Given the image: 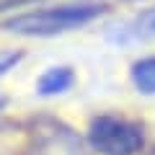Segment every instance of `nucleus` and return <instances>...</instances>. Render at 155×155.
<instances>
[{
  "label": "nucleus",
  "mask_w": 155,
  "mask_h": 155,
  "mask_svg": "<svg viewBox=\"0 0 155 155\" xmlns=\"http://www.w3.org/2000/svg\"><path fill=\"white\" fill-rule=\"evenodd\" d=\"M104 13H106V5L98 0H78V3H65V5H52L44 11L13 16L0 23V28L11 34H21V36L44 39V36H57L62 31L80 28L85 23L96 21L98 16H104Z\"/></svg>",
  "instance_id": "1"
},
{
  "label": "nucleus",
  "mask_w": 155,
  "mask_h": 155,
  "mask_svg": "<svg viewBox=\"0 0 155 155\" xmlns=\"http://www.w3.org/2000/svg\"><path fill=\"white\" fill-rule=\"evenodd\" d=\"M85 142L98 155H140L147 145V137L145 129L132 119L101 114L91 122Z\"/></svg>",
  "instance_id": "2"
},
{
  "label": "nucleus",
  "mask_w": 155,
  "mask_h": 155,
  "mask_svg": "<svg viewBox=\"0 0 155 155\" xmlns=\"http://www.w3.org/2000/svg\"><path fill=\"white\" fill-rule=\"evenodd\" d=\"M72 83H75V70L72 67H49L47 72H41L36 80V93L39 96H60L65 93V91L72 88Z\"/></svg>",
  "instance_id": "3"
},
{
  "label": "nucleus",
  "mask_w": 155,
  "mask_h": 155,
  "mask_svg": "<svg viewBox=\"0 0 155 155\" xmlns=\"http://www.w3.org/2000/svg\"><path fill=\"white\" fill-rule=\"evenodd\" d=\"M132 83L142 93H155V57L140 60L132 65Z\"/></svg>",
  "instance_id": "4"
},
{
  "label": "nucleus",
  "mask_w": 155,
  "mask_h": 155,
  "mask_svg": "<svg viewBox=\"0 0 155 155\" xmlns=\"http://www.w3.org/2000/svg\"><path fill=\"white\" fill-rule=\"evenodd\" d=\"M129 31L137 34V36H150V34H155V8L147 11V13H142L140 21L129 26Z\"/></svg>",
  "instance_id": "5"
},
{
  "label": "nucleus",
  "mask_w": 155,
  "mask_h": 155,
  "mask_svg": "<svg viewBox=\"0 0 155 155\" xmlns=\"http://www.w3.org/2000/svg\"><path fill=\"white\" fill-rule=\"evenodd\" d=\"M21 62V52H11V54H0V75L13 70V65Z\"/></svg>",
  "instance_id": "6"
},
{
  "label": "nucleus",
  "mask_w": 155,
  "mask_h": 155,
  "mask_svg": "<svg viewBox=\"0 0 155 155\" xmlns=\"http://www.w3.org/2000/svg\"><path fill=\"white\" fill-rule=\"evenodd\" d=\"M34 3H41V0H0V13L13 11V8H23V5H34Z\"/></svg>",
  "instance_id": "7"
},
{
  "label": "nucleus",
  "mask_w": 155,
  "mask_h": 155,
  "mask_svg": "<svg viewBox=\"0 0 155 155\" xmlns=\"http://www.w3.org/2000/svg\"><path fill=\"white\" fill-rule=\"evenodd\" d=\"M5 104H8V101L3 98V96H0V109H5Z\"/></svg>",
  "instance_id": "8"
},
{
  "label": "nucleus",
  "mask_w": 155,
  "mask_h": 155,
  "mask_svg": "<svg viewBox=\"0 0 155 155\" xmlns=\"http://www.w3.org/2000/svg\"><path fill=\"white\" fill-rule=\"evenodd\" d=\"M153 155H155V153H153Z\"/></svg>",
  "instance_id": "9"
}]
</instances>
